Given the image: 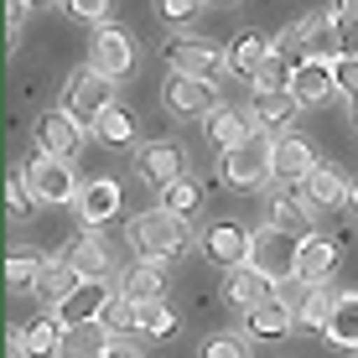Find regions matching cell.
<instances>
[{
    "label": "cell",
    "mask_w": 358,
    "mask_h": 358,
    "mask_svg": "<svg viewBox=\"0 0 358 358\" xmlns=\"http://www.w3.org/2000/svg\"><path fill=\"white\" fill-rule=\"evenodd\" d=\"M130 244H135L141 260L166 265V260H177V255H187L192 224H187V218H177L171 208H145L141 218H130Z\"/></svg>",
    "instance_id": "1"
},
{
    "label": "cell",
    "mask_w": 358,
    "mask_h": 358,
    "mask_svg": "<svg viewBox=\"0 0 358 358\" xmlns=\"http://www.w3.org/2000/svg\"><path fill=\"white\" fill-rule=\"evenodd\" d=\"M250 270H260V275L270 280V286H286V280H296V270H301V239L275 224L255 229V244H250Z\"/></svg>",
    "instance_id": "2"
},
{
    "label": "cell",
    "mask_w": 358,
    "mask_h": 358,
    "mask_svg": "<svg viewBox=\"0 0 358 358\" xmlns=\"http://www.w3.org/2000/svg\"><path fill=\"white\" fill-rule=\"evenodd\" d=\"M275 177V135L255 130L244 145H234L224 156V182L229 187H265Z\"/></svg>",
    "instance_id": "3"
},
{
    "label": "cell",
    "mask_w": 358,
    "mask_h": 358,
    "mask_svg": "<svg viewBox=\"0 0 358 358\" xmlns=\"http://www.w3.org/2000/svg\"><path fill=\"white\" fill-rule=\"evenodd\" d=\"M162 57L171 63V73H187V78H203V83L229 78V57H224V47L208 42V36H166Z\"/></svg>",
    "instance_id": "4"
},
{
    "label": "cell",
    "mask_w": 358,
    "mask_h": 358,
    "mask_svg": "<svg viewBox=\"0 0 358 358\" xmlns=\"http://www.w3.org/2000/svg\"><path fill=\"white\" fill-rule=\"evenodd\" d=\"M21 177H27V187L36 192V203H47V208L78 203V192H83V182H78V171H73V162H57V156H47V151H36L31 162L21 166Z\"/></svg>",
    "instance_id": "5"
},
{
    "label": "cell",
    "mask_w": 358,
    "mask_h": 358,
    "mask_svg": "<svg viewBox=\"0 0 358 358\" xmlns=\"http://www.w3.org/2000/svg\"><path fill=\"white\" fill-rule=\"evenodd\" d=\"M57 109H68L78 125H89L94 130V120L104 115V109H115V78H104V73H73V78L63 83V104Z\"/></svg>",
    "instance_id": "6"
},
{
    "label": "cell",
    "mask_w": 358,
    "mask_h": 358,
    "mask_svg": "<svg viewBox=\"0 0 358 358\" xmlns=\"http://www.w3.org/2000/svg\"><path fill=\"white\" fill-rule=\"evenodd\" d=\"M162 104H166V115H177V120H208L218 109V83L171 73V78L162 83Z\"/></svg>",
    "instance_id": "7"
},
{
    "label": "cell",
    "mask_w": 358,
    "mask_h": 358,
    "mask_svg": "<svg viewBox=\"0 0 358 358\" xmlns=\"http://www.w3.org/2000/svg\"><path fill=\"white\" fill-rule=\"evenodd\" d=\"M203 255L213 265H224V270H239V265H250V244H255V234L239 224V218H213V224L203 229Z\"/></svg>",
    "instance_id": "8"
},
{
    "label": "cell",
    "mask_w": 358,
    "mask_h": 358,
    "mask_svg": "<svg viewBox=\"0 0 358 358\" xmlns=\"http://www.w3.org/2000/svg\"><path fill=\"white\" fill-rule=\"evenodd\" d=\"M83 141H89V125H78L68 109H47V115L36 120V151L57 156V162H78Z\"/></svg>",
    "instance_id": "9"
},
{
    "label": "cell",
    "mask_w": 358,
    "mask_h": 358,
    "mask_svg": "<svg viewBox=\"0 0 358 358\" xmlns=\"http://www.w3.org/2000/svg\"><path fill=\"white\" fill-rule=\"evenodd\" d=\"M89 68L94 73H104V78H130V68H135V42L120 27H99L94 31V42H89Z\"/></svg>",
    "instance_id": "10"
},
{
    "label": "cell",
    "mask_w": 358,
    "mask_h": 358,
    "mask_svg": "<svg viewBox=\"0 0 358 358\" xmlns=\"http://www.w3.org/2000/svg\"><path fill=\"white\" fill-rule=\"evenodd\" d=\"M115 301H120V291H109V280H83V286L73 291L52 317H57L63 327H89V322H104V312H109Z\"/></svg>",
    "instance_id": "11"
},
{
    "label": "cell",
    "mask_w": 358,
    "mask_h": 358,
    "mask_svg": "<svg viewBox=\"0 0 358 358\" xmlns=\"http://www.w3.org/2000/svg\"><path fill=\"white\" fill-rule=\"evenodd\" d=\"M182 166H187V151H182L177 141H151L135 151V171H141V182H151V187H171V182H182Z\"/></svg>",
    "instance_id": "12"
},
{
    "label": "cell",
    "mask_w": 358,
    "mask_h": 358,
    "mask_svg": "<svg viewBox=\"0 0 358 358\" xmlns=\"http://www.w3.org/2000/svg\"><path fill=\"white\" fill-rule=\"evenodd\" d=\"M63 322L57 317H36V322L10 327V358H57L63 353Z\"/></svg>",
    "instance_id": "13"
},
{
    "label": "cell",
    "mask_w": 358,
    "mask_h": 358,
    "mask_svg": "<svg viewBox=\"0 0 358 358\" xmlns=\"http://www.w3.org/2000/svg\"><path fill=\"white\" fill-rule=\"evenodd\" d=\"M291 94L301 109H317L338 94V73L332 63H317V57H296V73H291Z\"/></svg>",
    "instance_id": "14"
},
{
    "label": "cell",
    "mask_w": 358,
    "mask_h": 358,
    "mask_svg": "<svg viewBox=\"0 0 358 358\" xmlns=\"http://www.w3.org/2000/svg\"><path fill=\"white\" fill-rule=\"evenodd\" d=\"M203 135H208V145H213L218 156H229L234 145H244L255 135V115H244V109H234V104H218L213 115L203 120Z\"/></svg>",
    "instance_id": "15"
},
{
    "label": "cell",
    "mask_w": 358,
    "mask_h": 358,
    "mask_svg": "<svg viewBox=\"0 0 358 358\" xmlns=\"http://www.w3.org/2000/svg\"><path fill=\"white\" fill-rule=\"evenodd\" d=\"M120 182L115 177H94V182H83V192H78V203H73V213L83 218V229H99V224H109V218L120 213Z\"/></svg>",
    "instance_id": "16"
},
{
    "label": "cell",
    "mask_w": 358,
    "mask_h": 358,
    "mask_svg": "<svg viewBox=\"0 0 358 358\" xmlns=\"http://www.w3.org/2000/svg\"><path fill=\"white\" fill-rule=\"evenodd\" d=\"M317 166H322V162H317V151H312V141H306V135H296V130L275 135V177H280V182H296V187H301Z\"/></svg>",
    "instance_id": "17"
},
{
    "label": "cell",
    "mask_w": 358,
    "mask_h": 358,
    "mask_svg": "<svg viewBox=\"0 0 358 358\" xmlns=\"http://www.w3.org/2000/svg\"><path fill=\"white\" fill-rule=\"evenodd\" d=\"M348 197H353V182L343 177L338 166H317L312 177L301 182V203L312 208V213H317V208H322V213H332V208H348Z\"/></svg>",
    "instance_id": "18"
},
{
    "label": "cell",
    "mask_w": 358,
    "mask_h": 358,
    "mask_svg": "<svg viewBox=\"0 0 358 358\" xmlns=\"http://www.w3.org/2000/svg\"><path fill=\"white\" fill-rule=\"evenodd\" d=\"M244 327H250V338H260V343H280V338H291V327H296V306L275 291L270 301L255 306V312H244Z\"/></svg>",
    "instance_id": "19"
},
{
    "label": "cell",
    "mask_w": 358,
    "mask_h": 358,
    "mask_svg": "<svg viewBox=\"0 0 358 358\" xmlns=\"http://www.w3.org/2000/svg\"><path fill=\"white\" fill-rule=\"evenodd\" d=\"M63 260H68L73 270H78L83 280H109V270H115V250H109V244L89 229V234H78V239L68 244V255H63Z\"/></svg>",
    "instance_id": "20"
},
{
    "label": "cell",
    "mask_w": 358,
    "mask_h": 358,
    "mask_svg": "<svg viewBox=\"0 0 358 358\" xmlns=\"http://www.w3.org/2000/svg\"><path fill=\"white\" fill-rule=\"evenodd\" d=\"M332 270H338V244H332L327 234H306V239H301V270H296V280L312 291V286H327Z\"/></svg>",
    "instance_id": "21"
},
{
    "label": "cell",
    "mask_w": 358,
    "mask_h": 358,
    "mask_svg": "<svg viewBox=\"0 0 358 358\" xmlns=\"http://www.w3.org/2000/svg\"><path fill=\"white\" fill-rule=\"evenodd\" d=\"M120 296L135 301V306H156L166 296V270L156 260H135L125 275H120Z\"/></svg>",
    "instance_id": "22"
},
{
    "label": "cell",
    "mask_w": 358,
    "mask_h": 358,
    "mask_svg": "<svg viewBox=\"0 0 358 358\" xmlns=\"http://www.w3.org/2000/svg\"><path fill=\"white\" fill-rule=\"evenodd\" d=\"M115 332H109L104 322H89V327H68L63 332V353L57 358H109V348H115Z\"/></svg>",
    "instance_id": "23"
},
{
    "label": "cell",
    "mask_w": 358,
    "mask_h": 358,
    "mask_svg": "<svg viewBox=\"0 0 358 358\" xmlns=\"http://www.w3.org/2000/svg\"><path fill=\"white\" fill-rule=\"evenodd\" d=\"M78 286H83V275H78L68 260H47V270H42V280L31 286V296H36V301H47V306L57 312V306H63Z\"/></svg>",
    "instance_id": "24"
},
{
    "label": "cell",
    "mask_w": 358,
    "mask_h": 358,
    "mask_svg": "<svg viewBox=\"0 0 358 358\" xmlns=\"http://www.w3.org/2000/svg\"><path fill=\"white\" fill-rule=\"evenodd\" d=\"M296 94H255V104H250V115H255V130H270V135H286V125L296 120Z\"/></svg>",
    "instance_id": "25"
},
{
    "label": "cell",
    "mask_w": 358,
    "mask_h": 358,
    "mask_svg": "<svg viewBox=\"0 0 358 358\" xmlns=\"http://www.w3.org/2000/svg\"><path fill=\"white\" fill-rule=\"evenodd\" d=\"M270 52H275V36H260V31H239V36H234V42L224 47L229 73H244V78H250V73L260 68Z\"/></svg>",
    "instance_id": "26"
},
{
    "label": "cell",
    "mask_w": 358,
    "mask_h": 358,
    "mask_svg": "<svg viewBox=\"0 0 358 358\" xmlns=\"http://www.w3.org/2000/svg\"><path fill=\"white\" fill-rule=\"evenodd\" d=\"M224 296L234 306H244V312H255L260 301H270L275 296V286L260 275V270H250V265H239V270H229V280H224Z\"/></svg>",
    "instance_id": "27"
},
{
    "label": "cell",
    "mask_w": 358,
    "mask_h": 358,
    "mask_svg": "<svg viewBox=\"0 0 358 358\" xmlns=\"http://www.w3.org/2000/svg\"><path fill=\"white\" fill-rule=\"evenodd\" d=\"M327 338L338 348L358 353V291H338V306H332V322H327Z\"/></svg>",
    "instance_id": "28"
},
{
    "label": "cell",
    "mask_w": 358,
    "mask_h": 358,
    "mask_svg": "<svg viewBox=\"0 0 358 358\" xmlns=\"http://www.w3.org/2000/svg\"><path fill=\"white\" fill-rule=\"evenodd\" d=\"M332 306H338V291H332V286H312V291L301 296V306H296V322L312 327V332H327Z\"/></svg>",
    "instance_id": "29"
},
{
    "label": "cell",
    "mask_w": 358,
    "mask_h": 358,
    "mask_svg": "<svg viewBox=\"0 0 358 358\" xmlns=\"http://www.w3.org/2000/svg\"><path fill=\"white\" fill-rule=\"evenodd\" d=\"M291 73H296V63L286 52H270L265 63L250 73V83H255V94H286L291 89Z\"/></svg>",
    "instance_id": "30"
},
{
    "label": "cell",
    "mask_w": 358,
    "mask_h": 358,
    "mask_svg": "<svg viewBox=\"0 0 358 358\" xmlns=\"http://www.w3.org/2000/svg\"><path fill=\"white\" fill-rule=\"evenodd\" d=\"M42 270H47V260L36 250H10L6 255V286L10 291H31L36 280H42Z\"/></svg>",
    "instance_id": "31"
},
{
    "label": "cell",
    "mask_w": 358,
    "mask_h": 358,
    "mask_svg": "<svg viewBox=\"0 0 358 358\" xmlns=\"http://www.w3.org/2000/svg\"><path fill=\"white\" fill-rule=\"evenodd\" d=\"M94 135H99V141H104V145H130L135 141V115H130V109H104V115H99L94 120Z\"/></svg>",
    "instance_id": "32"
},
{
    "label": "cell",
    "mask_w": 358,
    "mask_h": 358,
    "mask_svg": "<svg viewBox=\"0 0 358 358\" xmlns=\"http://www.w3.org/2000/svg\"><path fill=\"white\" fill-rule=\"evenodd\" d=\"M270 208H275V218H270L275 229L296 234V239H306V234H312V208H306L301 197H275Z\"/></svg>",
    "instance_id": "33"
},
{
    "label": "cell",
    "mask_w": 358,
    "mask_h": 358,
    "mask_svg": "<svg viewBox=\"0 0 358 358\" xmlns=\"http://www.w3.org/2000/svg\"><path fill=\"white\" fill-rule=\"evenodd\" d=\"M162 208H171L177 218H192L197 208H203V187H197V182H187V177L171 182V187L162 192Z\"/></svg>",
    "instance_id": "34"
},
{
    "label": "cell",
    "mask_w": 358,
    "mask_h": 358,
    "mask_svg": "<svg viewBox=\"0 0 358 358\" xmlns=\"http://www.w3.org/2000/svg\"><path fill=\"white\" fill-rule=\"evenodd\" d=\"M141 332H151L156 343L177 338V312H171L166 301H156V306H141Z\"/></svg>",
    "instance_id": "35"
},
{
    "label": "cell",
    "mask_w": 358,
    "mask_h": 358,
    "mask_svg": "<svg viewBox=\"0 0 358 358\" xmlns=\"http://www.w3.org/2000/svg\"><path fill=\"white\" fill-rule=\"evenodd\" d=\"M57 6L73 21H94V27H109V16H115V0H57Z\"/></svg>",
    "instance_id": "36"
},
{
    "label": "cell",
    "mask_w": 358,
    "mask_h": 358,
    "mask_svg": "<svg viewBox=\"0 0 358 358\" xmlns=\"http://www.w3.org/2000/svg\"><path fill=\"white\" fill-rule=\"evenodd\" d=\"M31 203H36V192L27 187V177L16 171V177L6 182V213H10V218H27V213H31Z\"/></svg>",
    "instance_id": "37"
},
{
    "label": "cell",
    "mask_w": 358,
    "mask_h": 358,
    "mask_svg": "<svg viewBox=\"0 0 358 358\" xmlns=\"http://www.w3.org/2000/svg\"><path fill=\"white\" fill-rule=\"evenodd\" d=\"M104 327H109V332H141V306L120 296V301L104 312Z\"/></svg>",
    "instance_id": "38"
},
{
    "label": "cell",
    "mask_w": 358,
    "mask_h": 358,
    "mask_svg": "<svg viewBox=\"0 0 358 358\" xmlns=\"http://www.w3.org/2000/svg\"><path fill=\"white\" fill-rule=\"evenodd\" d=\"M203 358H250V348H244V338H234V332H213V338L203 343Z\"/></svg>",
    "instance_id": "39"
},
{
    "label": "cell",
    "mask_w": 358,
    "mask_h": 358,
    "mask_svg": "<svg viewBox=\"0 0 358 358\" xmlns=\"http://www.w3.org/2000/svg\"><path fill=\"white\" fill-rule=\"evenodd\" d=\"M197 6H208V0H156V16L171 21V27H182V21L197 16Z\"/></svg>",
    "instance_id": "40"
},
{
    "label": "cell",
    "mask_w": 358,
    "mask_h": 358,
    "mask_svg": "<svg viewBox=\"0 0 358 358\" xmlns=\"http://www.w3.org/2000/svg\"><path fill=\"white\" fill-rule=\"evenodd\" d=\"M332 31H338L343 57H358V16H338V10H332Z\"/></svg>",
    "instance_id": "41"
},
{
    "label": "cell",
    "mask_w": 358,
    "mask_h": 358,
    "mask_svg": "<svg viewBox=\"0 0 358 358\" xmlns=\"http://www.w3.org/2000/svg\"><path fill=\"white\" fill-rule=\"evenodd\" d=\"M332 73H338V94L358 99V57H343V63H332Z\"/></svg>",
    "instance_id": "42"
},
{
    "label": "cell",
    "mask_w": 358,
    "mask_h": 358,
    "mask_svg": "<svg viewBox=\"0 0 358 358\" xmlns=\"http://www.w3.org/2000/svg\"><path fill=\"white\" fill-rule=\"evenodd\" d=\"M21 21H27V0H6V31H10V42L21 36Z\"/></svg>",
    "instance_id": "43"
},
{
    "label": "cell",
    "mask_w": 358,
    "mask_h": 358,
    "mask_svg": "<svg viewBox=\"0 0 358 358\" xmlns=\"http://www.w3.org/2000/svg\"><path fill=\"white\" fill-rule=\"evenodd\" d=\"M109 358H141V348H135V343H115V348H109Z\"/></svg>",
    "instance_id": "44"
},
{
    "label": "cell",
    "mask_w": 358,
    "mask_h": 358,
    "mask_svg": "<svg viewBox=\"0 0 358 358\" xmlns=\"http://www.w3.org/2000/svg\"><path fill=\"white\" fill-rule=\"evenodd\" d=\"M332 10H338V16H358V0H338Z\"/></svg>",
    "instance_id": "45"
},
{
    "label": "cell",
    "mask_w": 358,
    "mask_h": 358,
    "mask_svg": "<svg viewBox=\"0 0 358 358\" xmlns=\"http://www.w3.org/2000/svg\"><path fill=\"white\" fill-rule=\"evenodd\" d=\"M348 208H353V213H358V182H353V197H348Z\"/></svg>",
    "instance_id": "46"
},
{
    "label": "cell",
    "mask_w": 358,
    "mask_h": 358,
    "mask_svg": "<svg viewBox=\"0 0 358 358\" xmlns=\"http://www.w3.org/2000/svg\"><path fill=\"white\" fill-rule=\"evenodd\" d=\"M348 109H353V125H358V99H348Z\"/></svg>",
    "instance_id": "47"
},
{
    "label": "cell",
    "mask_w": 358,
    "mask_h": 358,
    "mask_svg": "<svg viewBox=\"0 0 358 358\" xmlns=\"http://www.w3.org/2000/svg\"><path fill=\"white\" fill-rule=\"evenodd\" d=\"M27 6H57V0H27Z\"/></svg>",
    "instance_id": "48"
},
{
    "label": "cell",
    "mask_w": 358,
    "mask_h": 358,
    "mask_svg": "<svg viewBox=\"0 0 358 358\" xmlns=\"http://www.w3.org/2000/svg\"><path fill=\"white\" fill-rule=\"evenodd\" d=\"M208 6H234V0H208Z\"/></svg>",
    "instance_id": "49"
}]
</instances>
